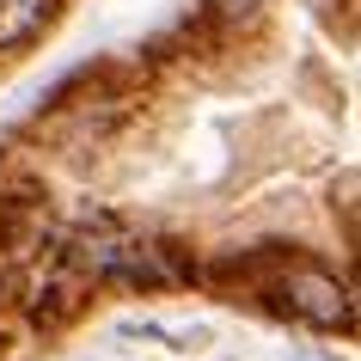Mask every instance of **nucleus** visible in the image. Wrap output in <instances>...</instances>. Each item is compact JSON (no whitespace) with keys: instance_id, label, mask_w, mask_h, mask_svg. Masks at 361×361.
<instances>
[{"instance_id":"2","label":"nucleus","mask_w":361,"mask_h":361,"mask_svg":"<svg viewBox=\"0 0 361 361\" xmlns=\"http://www.w3.org/2000/svg\"><path fill=\"white\" fill-rule=\"evenodd\" d=\"M276 294H282L306 324H324V331L349 324V294H343V282H337V276H324V269H312V264L282 269V276H276Z\"/></svg>"},{"instance_id":"4","label":"nucleus","mask_w":361,"mask_h":361,"mask_svg":"<svg viewBox=\"0 0 361 361\" xmlns=\"http://www.w3.org/2000/svg\"><path fill=\"white\" fill-rule=\"evenodd\" d=\"M214 6H221V13H227V19H245V13H257V6H264V0H214Z\"/></svg>"},{"instance_id":"1","label":"nucleus","mask_w":361,"mask_h":361,"mask_svg":"<svg viewBox=\"0 0 361 361\" xmlns=\"http://www.w3.org/2000/svg\"><path fill=\"white\" fill-rule=\"evenodd\" d=\"M80 264L98 269V276H116V282H171L166 245H141V239H123V233H104V239H86L80 245Z\"/></svg>"},{"instance_id":"3","label":"nucleus","mask_w":361,"mask_h":361,"mask_svg":"<svg viewBox=\"0 0 361 361\" xmlns=\"http://www.w3.org/2000/svg\"><path fill=\"white\" fill-rule=\"evenodd\" d=\"M56 19V0H0V49H25Z\"/></svg>"}]
</instances>
